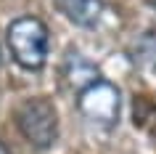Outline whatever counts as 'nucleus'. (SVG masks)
<instances>
[{
  "label": "nucleus",
  "instance_id": "423d86ee",
  "mask_svg": "<svg viewBox=\"0 0 156 154\" xmlns=\"http://www.w3.org/2000/svg\"><path fill=\"white\" fill-rule=\"evenodd\" d=\"M132 61L138 69L156 74V32H143L132 45Z\"/></svg>",
  "mask_w": 156,
  "mask_h": 154
},
{
  "label": "nucleus",
  "instance_id": "20e7f679",
  "mask_svg": "<svg viewBox=\"0 0 156 154\" xmlns=\"http://www.w3.org/2000/svg\"><path fill=\"white\" fill-rule=\"evenodd\" d=\"M61 80L74 90V93H80L82 88L93 85L95 80H101V72L98 66L93 64L90 58H85L82 53H77V51H69L64 58V64H61Z\"/></svg>",
  "mask_w": 156,
  "mask_h": 154
},
{
  "label": "nucleus",
  "instance_id": "f257e3e1",
  "mask_svg": "<svg viewBox=\"0 0 156 154\" xmlns=\"http://www.w3.org/2000/svg\"><path fill=\"white\" fill-rule=\"evenodd\" d=\"M5 48L24 72H42L50 56V32L40 16H19L5 29Z\"/></svg>",
  "mask_w": 156,
  "mask_h": 154
},
{
  "label": "nucleus",
  "instance_id": "6e6552de",
  "mask_svg": "<svg viewBox=\"0 0 156 154\" xmlns=\"http://www.w3.org/2000/svg\"><path fill=\"white\" fill-rule=\"evenodd\" d=\"M148 6H151V8H154V11H156V0H148Z\"/></svg>",
  "mask_w": 156,
  "mask_h": 154
},
{
  "label": "nucleus",
  "instance_id": "1a4fd4ad",
  "mask_svg": "<svg viewBox=\"0 0 156 154\" xmlns=\"http://www.w3.org/2000/svg\"><path fill=\"white\" fill-rule=\"evenodd\" d=\"M0 61H3V56H0Z\"/></svg>",
  "mask_w": 156,
  "mask_h": 154
},
{
  "label": "nucleus",
  "instance_id": "f03ea898",
  "mask_svg": "<svg viewBox=\"0 0 156 154\" xmlns=\"http://www.w3.org/2000/svg\"><path fill=\"white\" fill-rule=\"evenodd\" d=\"M16 125L27 144L34 146L37 152H48L58 141V112L53 101L45 96L27 98L16 112Z\"/></svg>",
  "mask_w": 156,
  "mask_h": 154
},
{
  "label": "nucleus",
  "instance_id": "7ed1b4c3",
  "mask_svg": "<svg viewBox=\"0 0 156 154\" xmlns=\"http://www.w3.org/2000/svg\"><path fill=\"white\" fill-rule=\"evenodd\" d=\"M77 106H80L82 117L90 120L93 125L111 128L119 120V112H122V93L114 82L101 77V80H95L93 85H87L77 93Z\"/></svg>",
  "mask_w": 156,
  "mask_h": 154
},
{
  "label": "nucleus",
  "instance_id": "39448f33",
  "mask_svg": "<svg viewBox=\"0 0 156 154\" xmlns=\"http://www.w3.org/2000/svg\"><path fill=\"white\" fill-rule=\"evenodd\" d=\"M56 8L80 29H95L103 19V0H56Z\"/></svg>",
  "mask_w": 156,
  "mask_h": 154
},
{
  "label": "nucleus",
  "instance_id": "0eeeda50",
  "mask_svg": "<svg viewBox=\"0 0 156 154\" xmlns=\"http://www.w3.org/2000/svg\"><path fill=\"white\" fill-rule=\"evenodd\" d=\"M0 154H11V149H8L5 144H3V141H0Z\"/></svg>",
  "mask_w": 156,
  "mask_h": 154
}]
</instances>
